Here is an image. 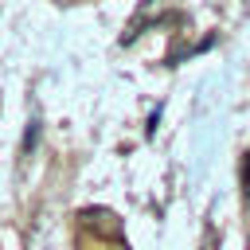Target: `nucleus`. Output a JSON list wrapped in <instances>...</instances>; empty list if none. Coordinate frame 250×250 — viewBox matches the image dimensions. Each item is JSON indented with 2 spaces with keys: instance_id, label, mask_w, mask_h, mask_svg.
Segmentation results:
<instances>
[{
  "instance_id": "1",
  "label": "nucleus",
  "mask_w": 250,
  "mask_h": 250,
  "mask_svg": "<svg viewBox=\"0 0 250 250\" xmlns=\"http://www.w3.org/2000/svg\"><path fill=\"white\" fill-rule=\"evenodd\" d=\"M78 219H82L86 230H94V234H102V238H109V234L117 238V234H121V219H117L113 211H105V207H86Z\"/></svg>"
},
{
  "instance_id": "2",
  "label": "nucleus",
  "mask_w": 250,
  "mask_h": 250,
  "mask_svg": "<svg viewBox=\"0 0 250 250\" xmlns=\"http://www.w3.org/2000/svg\"><path fill=\"white\" fill-rule=\"evenodd\" d=\"M238 176H242V195L250 199V152H242V168H238Z\"/></svg>"
},
{
  "instance_id": "3",
  "label": "nucleus",
  "mask_w": 250,
  "mask_h": 250,
  "mask_svg": "<svg viewBox=\"0 0 250 250\" xmlns=\"http://www.w3.org/2000/svg\"><path fill=\"white\" fill-rule=\"evenodd\" d=\"M113 250H125V246H113Z\"/></svg>"
}]
</instances>
